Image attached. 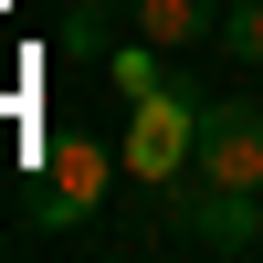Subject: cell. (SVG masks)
Segmentation results:
<instances>
[{
    "label": "cell",
    "instance_id": "6da1fadb",
    "mask_svg": "<svg viewBox=\"0 0 263 263\" xmlns=\"http://www.w3.org/2000/svg\"><path fill=\"white\" fill-rule=\"evenodd\" d=\"M116 168H126V147L84 137V126H53L32 147V221L42 232H84L105 211V190H116Z\"/></svg>",
    "mask_w": 263,
    "mask_h": 263
},
{
    "label": "cell",
    "instance_id": "7a4b0ae2",
    "mask_svg": "<svg viewBox=\"0 0 263 263\" xmlns=\"http://www.w3.org/2000/svg\"><path fill=\"white\" fill-rule=\"evenodd\" d=\"M200 105H211V95L179 84V74H168L158 95H137V116H126V179H147V190L179 179V168L200 158Z\"/></svg>",
    "mask_w": 263,
    "mask_h": 263
},
{
    "label": "cell",
    "instance_id": "3957f363",
    "mask_svg": "<svg viewBox=\"0 0 263 263\" xmlns=\"http://www.w3.org/2000/svg\"><path fill=\"white\" fill-rule=\"evenodd\" d=\"M190 179L263 190V105H242V95H211L200 105V158H190Z\"/></svg>",
    "mask_w": 263,
    "mask_h": 263
},
{
    "label": "cell",
    "instance_id": "277c9868",
    "mask_svg": "<svg viewBox=\"0 0 263 263\" xmlns=\"http://www.w3.org/2000/svg\"><path fill=\"white\" fill-rule=\"evenodd\" d=\"M263 190H221V179H200V190H179V232L190 242H211V253H253L263 242Z\"/></svg>",
    "mask_w": 263,
    "mask_h": 263
},
{
    "label": "cell",
    "instance_id": "5b68a950",
    "mask_svg": "<svg viewBox=\"0 0 263 263\" xmlns=\"http://www.w3.org/2000/svg\"><path fill=\"white\" fill-rule=\"evenodd\" d=\"M137 32L147 42H200V32H221V11L211 0H137Z\"/></svg>",
    "mask_w": 263,
    "mask_h": 263
},
{
    "label": "cell",
    "instance_id": "8992f818",
    "mask_svg": "<svg viewBox=\"0 0 263 263\" xmlns=\"http://www.w3.org/2000/svg\"><path fill=\"white\" fill-rule=\"evenodd\" d=\"M105 74H116V95L137 105V95H158V84H168V63H158V42L137 32V42H116V53H105Z\"/></svg>",
    "mask_w": 263,
    "mask_h": 263
},
{
    "label": "cell",
    "instance_id": "52a82bcc",
    "mask_svg": "<svg viewBox=\"0 0 263 263\" xmlns=\"http://www.w3.org/2000/svg\"><path fill=\"white\" fill-rule=\"evenodd\" d=\"M221 53L232 63H263V0H221Z\"/></svg>",
    "mask_w": 263,
    "mask_h": 263
}]
</instances>
